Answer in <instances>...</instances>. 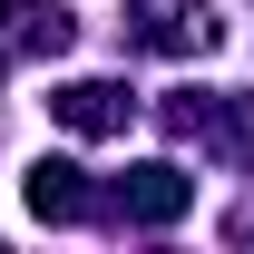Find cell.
<instances>
[{
	"instance_id": "6da1fadb",
	"label": "cell",
	"mask_w": 254,
	"mask_h": 254,
	"mask_svg": "<svg viewBox=\"0 0 254 254\" xmlns=\"http://www.w3.org/2000/svg\"><path fill=\"white\" fill-rule=\"evenodd\" d=\"M127 39L186 59V49H215V10H205V0H137V10H127Z\"/></svg>"
},
{
	"instance_id": "7a4b0ae2",
	"label": "cell",
	"mask_w": 254,
	"mask_h": 254,
	"mask_svg": "<svg viewBox=\"0 0 254 254\" xmlns=\"http://www.w3.org/2000/svg\"><path fill=\"white\" fill-rule=\"evenodd\" d=\"M127 108H137V98H127L118 78H68V88L49 98V118H59V127H78V137H118V127H127Z\"/></svg>"
},
{
	"instance_id": "3957f363",
	"label": "cell",
	"mask_w": 254,
	"mask_h": 254,
	"mask_svg": "<svg viewBox=\"0 0 254 254\" xmlns=\"http://www.w3.org/2000/svg\"><path fill=\"white\" fill-rule=\"evenodd\" d=\"M118 205H127V225H176L195 205V186H186V166H127Z\"/></svg>"
},
{
	"instance_id": "277c9868",
	"label": "cell",
	"mask_w": 254,
	"mask_h": 254,
	"mask_svg": "<svg viewBox=\"0 0 254 254\" xmlns=\"http://www.w3.org/2000/svg\"><path fill=\"white\" fill-rule=\"evenodd\" d=\"M20 195H30V215H39V225H68V215H88V186H78V166H68V157H39Z\"/></svg>"
},
{
	"instance_id": "5b68a950",
	"label": "cell",
	"mask_w": 254,
	"mask_h": 254,
	"mask_svg": "<svg viewBox=\"0 0 254 254\" xmlns=\"http://www.w3.org/2000/svg\"><path fill=\"white\" fill-rule=\"evenodd\" d=\"M10 30H20V49H49L59 59L68 39H78V20H68L59 0H10Z\"/></svg>"
}]
</instances>
